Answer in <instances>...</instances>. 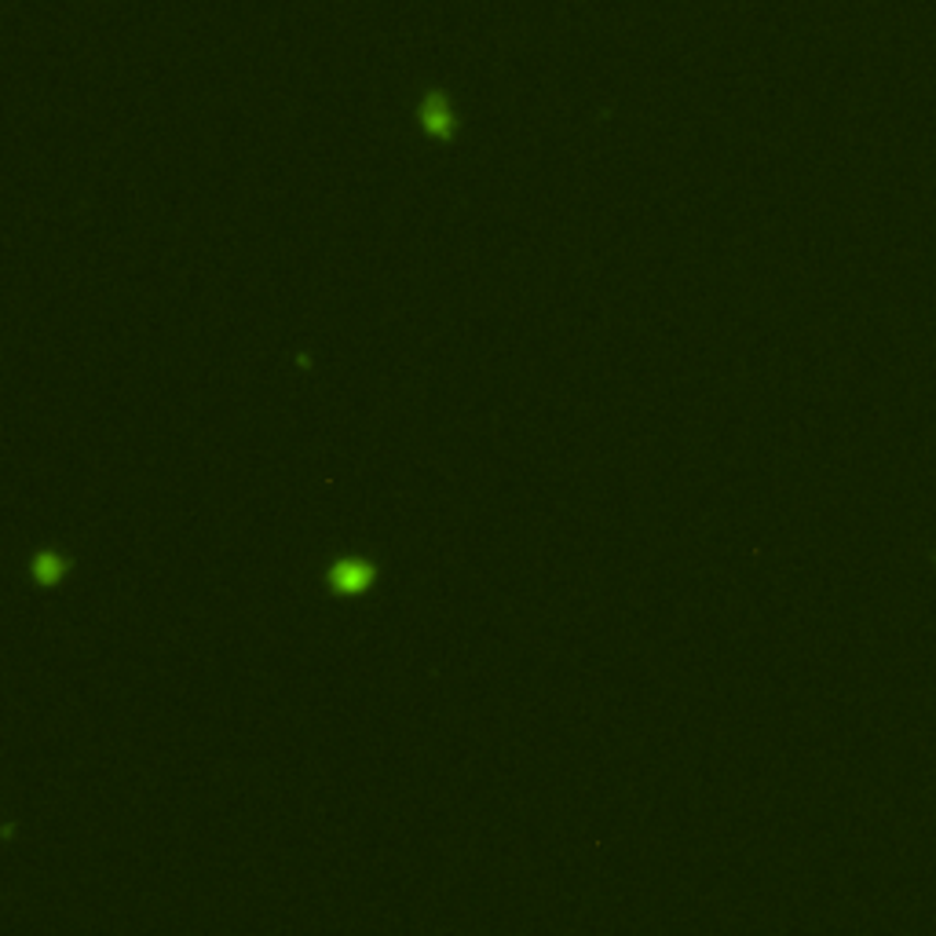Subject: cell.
I'll use <instances>...</instances> for the list:
<instances>
[{
	"label": "cell",
	"mask_w": 936,
	"mask_h": 936,
	"mask_svg": "<svg viewBox=\"0 0 936 936\" xmlns=\"http://www.w3.org/2000/svg\"><path fill=\"white\" fill-rule=\"evenodd\" d=\"M421 125H425V132L432 140H454V132H458V118H454L447 96H439V92L425 96V103H421Z\"/></svg>",
	"instance_id": "cell-1"
}]
</instances>
